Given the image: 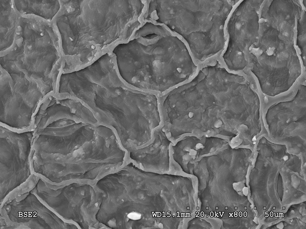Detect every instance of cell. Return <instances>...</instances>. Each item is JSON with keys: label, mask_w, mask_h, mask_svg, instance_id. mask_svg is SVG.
Listing matches in <instances>:
<instances>
[{"label": "cell", "mask_w": 306, "mask_h": 229, "mask_svg": "<svg viewBox=\"0 0 306 229\" xmlns=\"http://www.w3.org/2000/svg\"><path fill=\"white\" fill-rule=\"evenodd\" d=\"M62 1L58 23L64 72L88 66L129 39L132 17L130 1Z\"/></svg>", "instance_id": "1"}, {"label": "cell", "mask_w": 306, "mask_h": 229, "mask_svg": "<svg viewBox=\"0 0 306 229\" xmlns=\"http://www.w3.org/2000/svg\"><path fill=\"white\" fill-rule=\"evenodd\" d=\"M117 173L118 227L177 228L182 214L181 177L146 171L130 161Z\"/></svg>", "instance_id": "2"}, {"label": "cell", "mask_w": 306, "mask_h": 229, "mask_svg": "<svg viewBox=\"0 0 306 229\" xmlns=\"http://www.w3.org/2000/svg\"><path fill=\"white\" fill-rule=\"evenodd\" d=\"M136 93L121 78L110 51L83 68L62 73L57 94L77 99L91 110L99 125L116 129L123 123Z\"/></svg>", "instance_id": "3"}, {"label": "cell", "mask_w": 306, "mask_h": 229, "mask_svg": "<svg viewBox=\"0 0 306 229\" xmlns=\"http://www.w3.org/2000/svg\"><path fill=\"white\" fill-rule=\"evenodd\" d=\"M119 75L131 88L159 96L187 82L197 66L188 48L176 44L173 49H132L129 46L115 54Z\"/></svg>", "instance_id": "4"}, {"label": "cell", "mask_w": 306, "mask_h": 229, "mask_svg": "<svg viewBox=\"0 0 306 229\" xmlns=\"http://www.w3.org/2000/svg\"><path fill=\"white\" fill-rule=\"evenodd\" d=\"M239 0L175 1L173 24L200 66L219 57L227 43L225 26Z\"/></svg>", "instance_id": "5"}, {"label": "cell", "mask_w": 306, "mask_h": 229, "mask_svg": "<svg viewBox=\"0 0 306 229\" xmlns=\"http://www.w3.org/2000/svg\"><path fill=\"white\" fill-rule=\"evenodd\" d=\"M306 85L299 86L291 100L275 103L263 114L267 136L285 144L292 153L305 158Z\"/></svg>", "instance_id": "6"}, {"label": "cell", "mask_w": 306, "mask_h": 229, "mask_svg": "<svg viewBox=\"0 0 306 229\" xmlns=\"http://www.w3.org/2000/svg\"><path fill=\"white\" fill-rule=\"evenodd\" d=\"M34 132L18 131L0 126L1 173L9 175L28 174Z\"/></svg>", "instance_id": "7"}, {"label": "cell", "mask_w": 306, "mask_h": 229, "mask_svg": "<svg viewBox=\"0 0 306 229\" xmlns=\"http://www.w3.org/2000/svg\"><path fill=\"white\" fill-rule=\"evenodd\" d=\"M173 143L162 127L155 131L153 139L148 144L127 150L129 160L146 171L168 172L171 168L170 147Z\"/></svg>", "instance_id": "8"}, {"label": "cell", "mask_w": 306, "mask_h": 229, "mask_svg": "<svg viewBox=\"0 0 306 229\" xmlns=\"http://www.w3.org/2000/svg\"><path fill=\"white\" fill-rule=\"evenodd\" d=\"M223 124V122L221 119H219L215 121L214 123V126L217 128L221 127Z\"/></svg>", "instance_id": "9"}, {"label": "cell", "mask_w": 306, "mask_h": 229, "mask_svg": "<svg viewBox=\"0 0 306 229\" xmlns=\"http://www.w3.org/2000/svg\"><path fill=\"white\" fill-rule=\"evenodd\" d=\"M182 151V150H181ZM189 154L191 156H195L197 154V151L193 149H191L189 152H188Z\"/></svg>", "instance_id": "10"}, {"label": "cell", "mask_w": 306, "mask_h": 229, "mask_svg": "<svg viewBox=\"0 0 306 229\" xmlns=\"http://www.w3.org/2000/svg\"><path fill=\"white\" fill-rule=\"evenodd\" d=\"M204 147V146L202 144L200 143H197L196 145V150L200 149H203Z\"/></svg>", "instance_id": "11"}, {"label": "cell", "mask_w": 306, "mask_h": 229, "mask_svg": "<svg viewBox=\"0 0 306 229\" xmlns=\"http://www.w3.org/2000/svg\"><path fill=\"white\" fill-rule=\"evenodd\" d=\"M216 150V149L214 147H211L210 151L209 152L210 153H212L215 151Z\"/></svg>", "instance_id": "12"}]
</instances>
